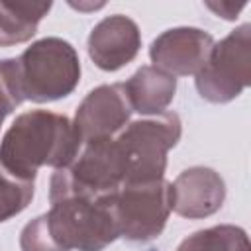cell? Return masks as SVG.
<instances>
[{
	"label": "cell",
	"instance_id": "obj_1",
	"mask_svg": "<svg viewBox=\"0 0 251 251\" xmlns=\"http://www.w3.org/2000/svg\"><path fill=\"white\" fill-rule=\"evenodd\" d=\"M49 202V212L24 226L22 251H104L120 237L110 194H57Z\"/></svg>",
	"mask_w": 251,
	"mask_h": 251
},
{
	"label": "cell",
	"instance_id": "obj_2",
	"mask_svg": "<svg viewBox=\"0 0 251 251\" xmlns=\"http://www.w3.org/2000/svg\"><path fill=\"white\" fill-rule=\"evenodd\" d=\"M82 149L80 135L65 114L29 110L20 114L0 141V169L22 180H35L41 167H69Z\"/></svg>",
	"mask_w": 251,
	"mask_h": 251
},
{
	"label": "cell",
	"instance_id": "obj_3",
	"mask_svg": "<svg viewBox=\"0 0 251 251\" xmlns=\"http://www.w3.org/2000/svg\"><path fill=\"white\" fill-rule=\"evenodd\" d=\"M180 135L182 124L175 112L129 122L118 131L112 139L122 161L124 184L165 178L167 155L178 143Z\"/></svg>",
	"mask_w": 251,
	"mask_h": 251
},
{
	"label": "cell",
	"instance_id": "obj_4",
	"mask_svg": "<svg viewBox=\"0 0 251 251\" xmlns=\"http://www.w3.org/2000/svg\"><path fill=\"white\" fill-rule=\"evenodd\" d=\"M16 78L24 100L37 104L61 100L78 86V53L61 37L37 39L16 57Z\"/></svg>",
	"mask_w": 251,
	"mask_h": 251
},
{
	"label": "cell",
	"instance_id": "obj_5",
	"mask_svg": "<svg viewBox=\"0 0 251 251\" xmlns=\"http://www.w3.org/2000/svg\"><path fill=\"white\" fill-rule=\"evenodd\" d=\"M198 94L212 104L235 100L251 82V24H241L212 45L194 75Z\"/></svg>",
	"mask_w": 251,
	"mask_h": 251
},
{
	"label": "cell",
	"instance_id": "obj_6",
	"mask_svg": "<svg viewBox=\"0 0 251 251\" xmlns=\"http://www.w3.org/2000/svg\"><path fill=\"white\" fill-rule=\"evenodd\" d=\"M120 237L147 243L159 237L171 216V182L165 178L151 182L124 184L110 194Z\"/></svg>",
	"mask_w": 251,
	"mask_h": 251
},
{
	"label": "cell",
	"instance_id": "obj_7",
	"mask_svg": "<svg viewBox=\"0 0 251 251\" xmlns=\"http://www.w3.org/2000/svg\"><path fill=\"white\" fill-rule=\"evenodd\" d=\"M131 112L124 82L100 84L78 104L73 124L84 145L88 141L114 137L129 124Z\"/></svg>",
	"mask_w": 251,
	"mask_h": 251
},
{
	"label": "cell",
	"instance_id": "obj_8",
	"mask_svg": "<svg viewBox=\"0 0 251 251\" xmlns=\"http://www.w3.org/2000/svg\"><path fill=\"white\" fill-rule=\"evenodd\" d=\"M214 43V37L200 27H171L151 41L149 59L155 69L175 78L188 76L200 71Z\"/></svg>",
	"mask_w": 251,
	"mask_h": 251
},
{
	"label": "cell",
	"instance_id": "obj_9",
	"mask_svg": "<svg viewBox=\"0 0 251 251\" xmlns=\"http://www.w3.org/2000/svg\"><path fill=\"white\" fill-rule=\"evenodd\" d=\"M86 47L88 57L98 69L118 71L131 63L141 49L139 25L124 14L108 16L90 29Z\"/></svg>",
	"mask_w": 251,
	"mask_h": 251
},
{
	"label": "cell",
	"instance_id": "obj_10",
	"mask_svg": "<svg viewBox=\"0 0 251 251\" xmlns=\"http://www.w3.org/2000/svg\"><path fill=\"white\" fill-rule=\"evenodd\" d=\"M226 200V182L210 167H188L171 182V210L188 220L216 214Z\"/></svg>",
	"mask_w": 251,
	"mask_h": 251
},
{
	"label": "cell",
	"instance_id": "obj_11",
	"mask_svg": "<svg viewBox=\"0 0 251 251\" xmlns=\"http://www.w3.org/2000/svg\"><path fill=\"white\" fill-rule=\"evenodd\" d=\"M124 88L131 110L149 118L159 116L169 108L176 92V78L153 65H143L124 82Z\"/></svg>",
	"mask_w": 251,
	"mask_h": 251
},
{
	"label": "cell",
	"instance_id": "obj_12",
	"mask_svg": "<svg viewBox=\"0 0 251 251\" xmlns=\"http://www.w3.org/2000/svg\"><path fill=\"white\" fill-rule=\"evenodd\" d=\"M51 6L35 0H0V47L29 41Z\"/></svg>",
	"mask_w": 251,
	"mask_h": 251
},
{
	"label": "cell",
	"instance_id": "obj_13",
	"mask_svg": "<svg viewBox=\"0 0 251 251\" xmlns=\"http://www.w3.org/2000/svg\"><path fill=\"white\" fill-rule=\"evenodd\" d=\"M176 251H251L247 231L233 224L198 229L184 237Z\"/></svg>",
	"mask_w": 251,
	"mask_h": 251
},
{
	"label": "cell",
	"instance_id": "obj_14",
	"mask_svg": "<svg viewBox=\"0 0 251 251\" xmlns=\"http://www.w3.org/2000/svg\"><path fill=\"white\" fill-rule=\"evenodd\" d=\"M33 198V180H22L0 169V224L27 208Z\"/></svg>",
	"mask_w": 251,
	"mask_h": 251
},
{
	"label": "cell",
	"instance_id": "obj_15",
	"mask_svg": "<svg viewBox=\"0 0 251 251\" xmlns=\"http://www.w3.org/2000/svg\"><path fill=\"white\" fill-rule=\"evenodd\" d=\"M22 102L24 98L16 78V59H0V127Z\"/></svg>",
	"mask_w": 251,
	"mask_h": 251
},
{
	"label": "cell",
	"instance_id": "obj_16",
	"mask_svg": "<svg viewBox=\"0 0 251 251\" xmlns=\"http://www.w3.org/2000/svg\"><path fill=\"white\" fill-rule=\"evenodd\" d=\"M206 8H210L218 18H224V20H237L239 12L245 8V2H229V0H222V2H206Z\"/></svg>",
	"mask_w": 251,
	"mask_h": 251
}]
</instances>
